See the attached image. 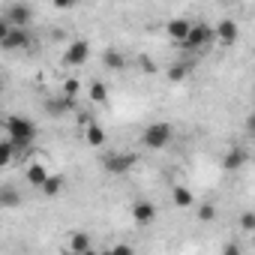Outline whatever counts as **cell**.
Returning <instances> with one entry per match:
<instances>
[{
	"instance_id": "484cf974",
	"label": "cell",
	"mask_w": 255,
	"mask_h": 255,
	"mask_svg": "<svg viewBox=\"0 0 255 255\" xmlns=\"http://www.w3.org/2000/svg\"><path fill=\"white\" fill-rule=\"evenodd\" d=\"M129 252H132V246H126V243H120V246L111 249V255H129Z\"/></svg>"
},
{
	"instance_id": "9a60e30c",
	"label": "cell",
	"mask_w": 255,
	"mask_h": 255,
	"mask_svg": "<svg viewBox=\"0 0 255 255\" xmlns=\"http://www.w3.org/2000/svg\"><path fill=\"white\" fill-rule=\"evenodd\" d=\"M63 183H66L63 177H57V174H48V177L42 180V186H39V189H42L45 195H60V192H63Z\"/></svg>"
},
{
	"instance_id": "6da1fadb",
	"label": "cell",
	"mask_w": 255,
	"mask_h": 255,
	"mask_svg": "<svg viewBox=\"0 0 255 255\" xmlns=\"http://www.w3.org/2000/svg\"><path fill=\"white\" fill-rule=\"evenodd\" d=\"M6 132H9V141H12L15 150H18V147H27V144L36 138V126H33L27 117H15V114H12V117L6 120Z\"/></svg>"
},
{
	"instance_id": "9c48e42d",
	"label": "cell",
	"mask_w": 255,
	"mask_h": 255,
	"mask_svg": "<svg viewBox=\"0 0 255 255\" xmlns=\"http://www.w3.org/2000/svg\"><path fill=\"white\" fill-rule=\"evenodd\" d=\"M132 219H135L138 225H147V222L156 219V207H153L150 201H135V204H132Z\"/></svg>"
},
{
	"instance_id": "83f0119b",
	"label": "cell",
	"mask_w": 255,
	"mask_h": 255,
	"mask_svg": "<svg viewBox=\"0 0 255 255\" xmlns=\"http://www.w3.org/2000/svg\"><path fill=\"white\" fill-rule=\"evenodd\" d=\"M72 3H75V0H54V6H57V9H69Z\"/></svg>"
},
{
	"instance_id": "4fadbf2b",
	"label": "cell",
	"mask_w": 255,
	"mask_h": 255,
	"mask_svg": "<svg viewBox=\"0 0 255 255\" xmlns=\"http://www.w3.org/2000/svg\"><path fill=\"white\" fill-rule=\"evenodd\" d=\"M90 234L87 231H72V237H69V249L72 252H90Z\"/></svg>"
},
{
	"instance_id": "d4e9b609",
	"label": "cell",
	"mask_w": 255,
	"mask_h": 255,
	"mask_svg": "<svg viewBox=\"0 0 255 255\" xmlns=\"http://www.w3.org/2000/svg\"><path fill=\"white\" fill-rule=\"evenodd\" d=\"M240 228H243V231H252V228H255V213H243Z\"/></svg>"
},
{
	"instance_id": "7a4b0ae2",
	"label": "cell",
	"mask_w": 255,
	"mask_h": 255,
	"mask_svg": "<svg viewBox=\"0 0 255 255\" xmlns=\"http://www.w3.org/2000/svg\"><path fill=\"white\" fill-rule=\"evenodd\" d=\"M171 135H174V129H171L168 123H150L147 129H144V135H141V141H144L150 150H162V147H168Z\"/></svg>"
},
{
	"instance_id": "4316f807",
	"label": "cell",
	"mask_w": 255,
	"mask_h": 255,
	"mask_svg": "<svg viewBox=\"0 0 255 255\" xmlns=\"http://www.w3.org/2000/svg\"><path fill=\"white\" fill-rule=\"evenodd\" d=\"M9 27H12V24H9V21H6L3 15H0V42H3V36L9 33Z\"/></svg>"
},
{
	"instance_id": "44dd1931",
	"label": "cell",
	"mask_w": 255,
	"mask_h": 255,
	"mask_svg": "<svg viewBox=\"0 0 255 255\" xmlns=\"http://www.w3.org/2000/svg\"><path fill=\"white\" fill-rule=\"evenodd\" d=\"M105 66H108V69H123V54L105 51Z\"/></svg>"
},
{
	"instance_id": "7c38bea8",
	"label": "cell",
	"mask_w": 255,
	"mask_h": 255,
	"mask_svg": "<svg viewBox=\"0 0 255 255\" xmlns=\"http://www.w3.org/2000/svg\"><path fill=\"white\" fill-rule=\"evenodd\" d=\"M69 105H72V99H69V96H54V99H48V102H45V111H48L51 117H60V114H66V111H69Z\"/></svg>"
},
{
	"instance_id": "8992f818",
	"label": "cell",
	"mask_w": 255,
	"mask_h": 255,
	"mask_svg": "<svg viewBox=\"0 0 255 255\" xmlns=\"http://www.w3.org/2000/svg\"><path fill=\"white\" fill-rule=\"evenodd\" d=\"M30 45V33L24 30V27H9V33L3 36V42H0V48H6V51H12V48H27Z\"/></svg>"
},
{
	"instance_id": "603a6c76",
	"label": "cell",
	"mask_w": 255,
	"mask_h": 255,
	"mask_svg": "<svg viewBox=\"0 0 255 255\" xmlns=\"http://www.w3.org/2000/svg\"><path fill=\"white\" fill-rule=\"evenodd\" d=\"M198 219H201V222H213V219H216V207H213V204L198 207Z\"/></svg>"
},
{
	"instance_id": "5bb4252c",
	"label": "cell",
	"mask_w": 255,
	"mask_h": 255,
	"mask_svg": "<svg viewBox=\"0 0 255 255\" xmlns=\"http://www.w3.org/2000/svg\"><path fill=\"white\" fill-rule=\"evenodd\" d=\"M222 165L225 168H240V165H246V150H240V147H234V150H228L225 153V159H222Z\"/></svg>"
},
{
	"instance_id": "e0dca14e",
	"label": "cell",
	"mask_w": 255,
	"mask_h": 255,
	"mask_svg": "<svg viewBox=\"0 0 255 255\" xmlns=\"http://www.w3.org/2000/svg\"><path fill=\"white\" fill-rule=\"evenodd\" d=\"M171 198H174V204L177 207H192V192L186 189V186H174V192H171Z\"/></svg>"
},
{
	"instance_id": "277c9868",
	"label": "cell",
	"mask_w": 255,
	"mask_h": 255,
	"mask_svg": "<svg viewBox=\"0 0 255 255\" xmlns=\"http://www.w3.org/2000/svg\"><path fill=\"white\" fill-rule=\"evenodd\" d=\"M135 165V156L132 153H108L105 159H102V168L108 171V174H126Z\"/></svg>"
},
{
	"instance_id": "d6986e66",
	"label": "cell",
	"mask_w": 255,
	"mask_h": 255,
	"mask_svg": "<svg viewBox=\"0 0 255 255\" xmlns=\"http://www.w3.org/2000/svg\"><path fill=\"white\" fill-rule=\"evenodd\" d=\"M15 159V144L12 141H0V168H6Z\"/></svg>"
},
{
	"instance_id": "30bf717a",
	"label": "cell",
	"mask_w": 255,
	"mask_h": 255,
	"mask_svg": "<svg viewBox=\"0 0 255 255\" xmlns=\"http://www.w3.org/2000/svg\"><path fill=\"white\" fill-rule=\"evenodd\" d=\"M18 204H21V192H18L15 186H9V183L0 186V207H3V210H12V207H18Z\"/></svg>"
},
{
	"instance_id": "3957f363",
	"label": "cell",
	"mask_w": 255,
	"mask_h": 255,
	"mask_svg": "<svg viewBox=\"0 0 255 255\" xmlns=\"http://www.w3.org/2000/svg\"><path fill=\"white\" fill-rule=\"evenodd\" d=\"M210 42H213V30H210L207 24H192L189 33H186V39L180 42V48L195 51V48H204V45H210Z\"/></svg>"
},
{
	"instance_id": "8fae6325",
	"label": "cell",
	"mask_w": 255,
	"mask_h": 255,
	"mask_svg": "<svg viewBox=\"0 0 255 255\" xmlns=\"http://www.w3.org/2000/svg\"><path fill=\"white\" fill-rule=\"evenodd\" d=\"M189 27H192V24H189L186 18H174V21H168V36H171V39H174V42L180 45V42L186 39V33H189Z\"/></svg>"
},
{
	"instance_id": "ba28073f",
	"label": "cell",
	"mask_w": 255,
	"mask_h": 255,
	"mask_svg": "<svg viewBox=\"0 0 255 255\" xmlns=\"http://www.w3.org/2000/svg\"><path fill=\"white\" fill-rule=\"evenodd\" d=\"M237 36H240V30H237V24H234L231 18L219 21V27L213 30V39H216V42H222V45H234V42H237Z\"/></svg>"
},
{
	"instance_id": "cb8c5ba5",
	"label": "cell",
	"mask_w": 255,
	"mask_h": 255,
	"mask_svg": "<svg viewBox=\"0 0 255 255\" xmlns=\"http://www.w3.org/2000/svg\"><path fill=\"white\" fill-rule=\"evenodd\" d=\"M78 90H81V84H78V81H75V78H69V81H66V84H63V93H66V96H69V99H72V96H75V93H78Z\"/></svg>"
},
{
	"instance_id": "2e32d148",
	"label": "cell",
	"mask_w": 255,
	"mask_h": 255,
	"mask_svg": "<svg viewBox=\"0 0 255 255\" xmlns=\"http://www.w3.org/2000/svg\"><path fill=\"white\" fill-rule=\"evenodd\" d=\"M45 177H48V171H45V168H42L39 162H33V165L27 168V183H30V186H36V189H39Z\"/></svg>"
},
{
	"instance_id": "ac0fdd59",
	"label": "cell",
	"mask_w": 255,
	"mask_h": 255,
	"mask_svg": "<svg viewBox=\"0 0 255 255\" xmlns=\"http://www.w3.org/2000/svg\"><path fill=\"white\" fill-rule=\"evenodd\" d=\"M84 135H87V144H93V147H99V144L105 141V132H102V126H96L93 120L87 123V132H84Z\"/></svg>"
},
{
	"instance_id": "52a82bcc",
	"label": "cell",
	"mask_w": 255,
	"mask_h": 255,
	"mask_svg": "<svg viewBox=\"0 0 255 255\" xmlns=\"http://www.w3.org/2000/svg\"><path fill=\"white\" fill-rule=\"evenodd\" d=\"M12 27H24V24H30V18H33V12H30V6L27 3H12L9 9H6V15H3Z\"/></svg>"
},
{
	"instance_id": "5b68a950",
	"label": "cell",
	"mask_w": 255,
	"mask_h": 255,
	"mask_svg": "<svg viewBox=\"0 0 255 255\" xmlns=\"http://www.w3.org/2000/svg\"><path fill=\"white\" fill-rule=\"evenodd\" d=\"M87 57H90L87 39H72L69 48L63 51V63H66V66H81V63H87Z\"/></svg>"
},
{
	"instance_id": "7402d4cb",
	"label": "cell",
	"mask_w": 255,
	"mask_h": 255,
	"mask_svg": "<svg viewBox=\"0 0 255 255\" xmlns=\"http://www.w3.org/2000/svg\"><path fill=\"white\" fill-rule=\"evenodd\" d=\"M186 75H189V66H183V63H174V66L168 69V78H171V81H183Z\"/></svg>"
},
{
	"instance_id": "ffe728a7",
	"label": "cell",
	"mask_w": 255,
	"mask_h": 255,
	"mask_svg": "<svg viewBox=\"0 0 255 255\" xmlns=\"http://www.w3.org/2000/svg\"><path fill=\"white\" fill-rule=\"evenodd\" d=\"M90 99H93L96 105H102V102L108 99V90H105L102 81H93V84H90Z\"/></svg>"
}]
</instances>
